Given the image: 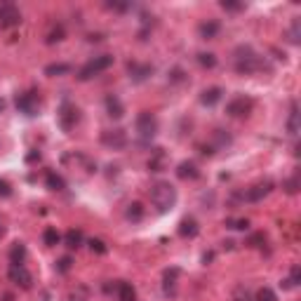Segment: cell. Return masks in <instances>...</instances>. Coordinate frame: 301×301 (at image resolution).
I'll return each mask as SVG.
<instances>
[{"label": "cell", "instance_id": "obj_20", "mask_svg": "<svg viewBox=\"0 0 301 301\" xmlns=\"http://www.w3.org/2000/svg\"><path fill=\"white\" fill-rule=\"evenodd\" d=\"M118 301H137V289L130 282H118Z\"/></svg>", "mask_w": 301, "mask_h": 301}, {"label": "cell", "instance_id": "obj_34", "mask_svg": "<svg viewBox=\"0 0 301 301\" xmlns=\"http://www.w3.org/2000/svg\"><path fill=\"white\" fill-rule=\"evenodd\" d=\"M59 40H64V28H61V26H54V28L47 33L45 43H47V45H52V43H59Z\"/></svg>", "mask_w": 301, "mask_h": 301}, {"label": "cell", "instance_id": "obj_45", "mask_svg": "<svg viewBox=\"0 0 301 301\" xmlns=\"http://www.w3.org/2000/svg\"><path fill=\"white\" fill-rule=\"evenodd\" d=\"M2 111H5V99L0 96V113H2Z\"/></svg>", "mask_w": 301, "mask_h": 301}, {"label": "cell", "instance_id": "obj_24", "mask_svg": "<svg viewBox=\"0 0 301 301\" xmlns=\"http://www.w3.org/2000/svg\"><path fill=\"white\" fill-rule=\"evenodd\" d=\"M45 184H47L49 191H64V179H61L59 174H54V172H47V177H45Z\"/></svg>", "mask_w": 301, "mask_h": 301}, {"label": "cell", "instance_id": "obj_32", "mask_svg": "<svg viewBox=\"0 0 301 301\" xmlns=\"http://www.w3.org/2000/svg\"><path fill=\"white\" fill-rule=\"evenodd\" d=\"M233 301H254V297H252V292L247 287H235V292H233Z\"/></svg>", "mask_w": 301, "mask_h": 301}, {"label": "cell", "instance_id": "obj_42", "mask_svg": "<svg viewBox=\"0 0 301 301\" xmlns=\"http://www.w3.org/2000/svg\"><path fill=\"white\" fill-rule=\"evenodd\" d=\"M169 80H172V83H181V80H184V71H181V69H172V71H169Z\"/></svg>", "mask_w": 301, "mask_h": 301}, {"label": "cell", "instance_id": "obj_40", "mask_svg": "<svg viewBox=\"0 0 301 301\" xmlns=\"http://www.w3.org/2000/svg\"><path fill=\"white\" fill-rule=\"evenodd\" d=\"M261 242H266L264 233H256V235H252V238L247 240V245H250V247H261Z\"/></svg>", "mask_w": 301, "mask_h": 301}, {"label": "cell", "instance_id": "obj_28", "mask_svg": "<svg viewBox=\"0 0 301 301\" xmlns=\"http://www.w3.org/2000/svg\"><path fill=\"white\" fill-rule=\"evenodd\" d=\"M24 256H26V247L22 245V242H14L12 252H10V261H12V264H22Z\"/></svg>", "mask_w": 301, "mask_h": 301}, {"label": "cell", "instance_id": "obj_31", "mask_svg": "<svg viewBox=\"0 0 301 301\" xmlns=\"http://www.w3.org/2000/svg\"><path fill=\"white\" fill-rule=\"evenodd\" d=\"M254 301H278V297H276V292H273L271 287H261L259 292H256Z\"/></svg>", "mask_w": 301, "mask_h": 301}, {"label": "cell", "instance_id": "obj_26", "mask_svg": "<svg viewBox=\"0 0 301 301\" xmlns=\"http://www.w3.org/2000/svg\"><path fill=\"white\" fill-rule=\"evenodd\" d=\"M66 245H69L71 250H78V247L83 245V233H80V231H75V229H71L69 233H66Z\"/></svg>", "mask_w": 301, "mask_h": 301}, {"label": "cell", "instance_id": "obj_12", "mask_svg": "<svg viewBox=\"0 0 301 301\" xmlns=\"http://www.w3.org/2000/svg\"><path fill=\"white\" fill-rule=\"evenodd\" d=\"M127 71H130V78H132L134 83H144L146 78L153 73V66H148V64H137V61H130V64H127Z\"/></svg>", "mask_w": 301, "mask_h": 301}, {"label": "cell", "instance_id": "obj_37", "mask_svg": "<svg viewBox=\"0 0 301 301\" xmlns=\"http://www.w3.org/2000/svg\"><path fill=\"white\" fill-rule=\"evenodd\" d=\"M226 226L233 231H247L250 229V221L247 219H235V221H226Z\"/></svg>", "mask_w": 301, "mask_h": 301}, {"label": "cell", "instance_id": "obj_38", "mask_svg": "<svg viewBox=\"0 0 301 301\" xmlns=\"http://www.w3.org/2000/svg\"><path fill=\"white\" fill-rule=\"evenodd\" d=\"M71 264H73L71 256H61L59 264H57V271H59V273H69V271H71Z\"/></svg>", "mask_w": 301, "mask_h": 301}, {"label": "cell", "instance_id": "obj_23", "mask_svg": "<svg viewBox=\"0 0 301 301\" xmlns=\"http://www.w3.org/2000/svg\"><path fill=\"white\" fill-rule=\"evenodd\" d=\"M71 64H49L47 69H45V75H66V73H71Z\"/></svg>", "mask_w": 301, "mask_h": 301}, {"label": "cell", "instance_id": "obj_29", "mask_svg": "<svg viewBox=\"0 0 301 301\" xmlns=\"http://www.w3.org/2000/svg\"><path fill=\"white\" fill-rule=\"evenodd\" d=\"M198 64H200L203 69H214V66H217V57H214L212 52H200V54H198Z\"/></svg>", "mask_w": 301, "mask_h": 301}, {"label": "cell", "instance_id": "obj_25", "mask_svg": "<svg viewBox=\"0 0 301 301\" xmlns=\"http://www.w3.org/2000/svg\"><path fill=\"white\" fill-rule=\"evenodd\" d=\"M127 219H130V221H141V219H144V205H141V203L127 205Z\"/></svg>", "mask_w": 301, "mask_h": 301}, {"label": "cell", "instance_id": "obj_6", "mask_svg": "<svg viewBox=\"0 0 301 301\" xmlns=\"http://www.w3.org/2000/svg\"><path fill=\"white\" fill-rule=\"evenodd\" d=\"M17 109H19V113H24L28 118L38 116V111H40V94H38L36 90H28V92L17 94Z\"/></svg>", "mask_w": 301, "mask_h": 301}, {"label": "cell", "instance_id": "obj_19", "mask_svg": "<svg viewBox=\"0 0 301 301\" xmlns=\"http://www.w3.org/2000/svg\"><path fill=\"white\" fill-rule=\"evenodd\" d=\"M177 278H179V268H169V271H165V278H162L165 294H172V297H174V285H177Z\"/></svg>", "mask_w": 301, "mask_h": 301}, {"label": "cell", "instance_id": "obj_36", "mask_svg": "<svg viewBox=\"0 0 301 301\" xmlns=\"http://www.w3.org/2000/svg\"><path fill=\"white\" fill-rule=\"evenodd\" d=\"M43 240H45V245H47V247H54V245L59 242V233H57L54 229H47L45 233H43Z\"/></svg>", "mask_w": 301, "mask_h": 301}, {"label": "cell", "instance_id": "obj_4", "mask_svg": "<svg viewBox=\"0 0 301 301\" xmlns=\"http://www.w3.org/2000/svg\"><path fill=\"white\" fill-rule=\"evenodd\" d=\"M137 134H139V139L141 141H151L153 137L158 134V120H156V116L153 113H148V111H141L139 116H137Z\"/></svg>", "mask_w": 301, "mask_h": 301}, {"label": "cell", "instance_id": "obj_33", "mask_svg": "<svg viewBox=\"0 0 301 301\" xmlns=\"http://www.w3.org/2000/svg\"><path fill=\"white\" fill-rule=\"evenodd\" d=\"M66 301H90V297H87V289H85V287H75L73 292H69Z\"/></svg>", "mask_w": 301, "mask_h": 301}, {"label": "cell", "instance_id": "obj_2", "mask_svg": "<svg viewBox=\"0 0 301 301\" xmlns=\"http://www.w3.org/2000/svg\"><path fill=\"white\" fill-rule=\"evenodd\" d=\"M151 203L160 214H165L177 205V188L169 181H158L151 186Z\"/></svg>", "mask_w": 301, "mask_h": 301}, {"label": "cell", "instance_id": "obj_27", "mask_svg": "<svg viewBox=\"0 0 301 301\" xmlns=\"http://www.w3.org/2000/svg\"><path fill=\"white\" fill-rule=\"evenodd\" d=\"M299 38H301V22L299 19H294V22H292V28L287 31V40L292 43V45H299L301 43Z\"/></svg>", "mask_w": 301, "mask_h": 301}, {"label": "cell", "instance_id": "obj_30", "mask_svg": "<svg viewBox=\"0 0 301 301\" xmlns=\"http://www.w3.org/2000/svg\"><path fill=\"white\" fill-rule=\"evenodd\" d=\"M219 5H221V10H226V12H242V10H245V2H238V0H221Z\"/></svg>", "mask_w": 301, "mask_h": 301}, {"label": "cell", "instance_id": "obj_16", "mask_svg": "<svg viewBox=\"0 0 301 301\" xmlns=\"http://www.w3.org/2000/svg\"><path fill=\"white\" fill-rule=\"evenodd\" d=\"M221 96H224L221 87H209V90H205V92L200 94V104H203V106H214V104L221 101Z\"/></svg>", "mask_w": 301, "mask_h": 301}, {"label": "cell", "instance_id": "obj_22", "mask_svg": "<svg viewBox=\"0 0 301 301\" xmlns=\"http://www.w3.org/2000/svg\"><path fill=\"white\" fill-rule=\"evenodd\" d=\"M287 132L292 137L299 134V109H297V104H292V113H289V120H287Z\"/></svg>", "mask_w": 301, "mask_h": 301}, {"label": "cell", "instance_id": "obj_41", "mask_svg": "<svg viewBox=\"0 0 301 301\" xmlns=\"http://www.w3.org/2000/svg\"><path fill=\"white\" fill-rule=\"evenodd\" d=\"M297 186H299V179H297V177L282 184V188H285V191H287V193H297Z\"/></svg>", "mask_w": 301, "mask_h": 301}, {"label": "cell", "instance_id": "obj_46", "mask_svg": "<svg viewBox=\"0 0 301 301\" xmlns=\"http://www.w3.org/2000/svg\"><path fill=\"white\" fill-rule=\"evenodd\" d=\"M0 233H2V221H0Z\"/></svg>", "mask_w": 301, "mask_h": 301}, {"label": "cell", "instance_id": "obj_35", "mask_svg": "<svg viewBox=\"0 0 301 301\" xmlns=\"http://www.w3.org/2000/svg\"><path fill=\"white\" fill-rule=\"evenodd\" d=\"M87 245H90V250H92L94 254H106V252H109L106 242H104V240H99V238H92V240L87 242Z\"/></svg>", "mask_w": 301, "mask_h": 301}, {"label": "cell", "instance_id": "obj_8", "mask_svg": "<svg viewBox=\"0 0 301 301\" xmlns=\"http://www.w3.org/2000/svg\"><path fill=\"white\" fill-rule=\"evenodd\" d=\"M254 109V101L250 96H235L233 101L226 104V113H229L231 118H247Z\"/></svg>", "mask_w": 301, "mask_h": 301}, {"label": "cell", "instance_id": "obj_7", "mask_svg": "<svg viewBox=\"0 0 301 301\" xmlns=\"http://www.w3.org/2000/svg\"><path fill=\"white\" fill-rule=\"evenodd\" d=\"M101 144L106 146V148H111V151H122L125 146L130 144V137H127V132L120 130V127H116V130H104V132H101Z\"/></svg>", "mask_w": 301, "mask_h": 301}, {"label": "cell", "instance_id": "obj_1", "mask_svg": "<svg viewBox=\"0 0 301 301\" xmlns=\"http://www.w3.org/2000/svg\"><path fill=\"white\" fill-rule=\"evenodd\" d=\"M233 66H235V71L240 73V75H252V73L264 71L266 69L264 57H261V54H256L250 45H240V47L235 49Z\"/></svg>", "mask_w": 301, "mask_h": 301}, {"label": "cell", "instance_id": "obj_43", "mask_svg": "<svg viewBox=\"0 0 301 301\" xmlns=\"http://www.w3.org/2000/svg\"><path fill=\"white\" fill-rule=\"evenodd\" d=\"M111 10H118V12H125V10H130V5L127 2H109Z\"/></svg>", "mask_w": 301, "mask_h": 301}, {"label": "cell", "instance_id": "obj_21", "mask_svg": "<svg viewBox=\"0 0 301 301\" xmlns=\"http://www.w3.org/2000/svg\"><path fill=\"white\" fill-rule=\"evenodd\" d=\"M299 282H301V268H299V266H292L289 278H285V280L280 282V287H282V289H294Z\"/></svg>", "mask_w": 301, "mask_h": 301}, {"label": "cell", "instance_id": "obj_10", "mask_svg": "<svg viewBox=\"0 0 301 301\" xmlns=\"http://www.w3.org/2000/svg\"><path fill=\"white\" fill-rule=\"evenodd\" d=\"M276 188V184L271 179H264V181H256L254 186H250L247 188V193H245V198L250 200V203H261L266 195H271V191Z\"/></svg>", "mask_w": 301, "mask_h": 301}, {"label": "cell", "instance_id": "obj_39", "mask_svg": "<svg viewBox=\"0 0 301 301\" xmlns=\"http://www.w3.org/2000/svg\"><path fill=\"white\" fill-rule=\"evenodd\" d=\"M12 195V186L5 179H0V198H10Z\"/></svg>", "mask_w": 301, "mask_h": 301}, {"label": "cell", "instance_id": "obj_9", "mask_svg": "<svg viewBox=\"0 0 301 301\" xmlns=\"http://www.w3.org/2000/svg\"><path fill=\"white\" fill-rule=\"evenodd\" d=\"M22 24V12L19 7L12 2H5L0 5V28H14V26Z\"/></svg>", "mask_w": 301, "mask_h": 301}, {"label": "cell", "instance_id": "obj_13", "mask_svg": "<svg viewBox=\"0 0 301 301\" xmlns=\"http://www.w3.org/2000/svg\"><path fill=\"white\" fill-rule=\"evenodd\" d=\"M104 104H106V113H109L111 118L120 120L122 116H125V106H122V101H120V99H118L116 94H106Z\"/></svg>", "mask_w": 301, "mask_h": 301}, {"label": "cell", "instance_id": "obj_14", "mask_svg": "<svg viewBox=\"0 0 301 301\" xmlns=\"http://www.w3.org/2000/svg\"><path fill=\"white\" fill-rule=\"evenodd\" d=\"M177 177L179 179H198L200 177V169H198V165L195 162H191V160H184V162H179V167H177Z\"/></svg>", "mask_w": 301, "mask_h": 301}, {"label": "cell", "instance_id": "obj_3", "mask_svg": "<svg viewBox=\"0 0 301 301\" xmlns=\"http://www.w3.org/2000/svg\"><path fill=\"white\" fill-rule=\"evenodd\" d=\"M113 66V57L111 54H101V57H94V59H90L87 64H85L83 69L78 71V80H92L94 75H99V73H104L106 69H111Z\"/></svg>", "mask_w": 301, "mask_h": 301}, {"label": "cell", "instance_id": "obj_15", "mask_svg": "<svg viewBox=\"0 0 301 301\" xmlns=\"http://www.w3.org/2000/svg\"><path fill=\"white\" fill-rule=\"evenodd\" d=\"M200 233V226H198V221L193 217H186V219H181V224H179V235L181 238H195Z\"/></svg>", "mask_w": 301, "mask_h": 301}, {"label": "cell", "instance_id": "obj_5", "mask_svg": "<svg viewBox=\"0 0 301 301\" xmlns=\"http://www.w3.org/2000/svg\"><path fill=\"white\" fill-rule=\"evenodd\" d=\"M57 120H59V127L64 130V132H71L73 127L80 122V111H78V106H75V104H71V101H64V104L59 106Z\"/></svg>", "mask_w": 301, "mask_h": 301}, {"label": "cell", "instance_id": "obj_44", "mask_svg": "<svg viewBox=\"0 0 301 301\" xmlns=\"http://www.w3.org/2000/svg\"><path fill=\"white\" fill-rule=\"evenodd\" d=\"M36 160H40V153H38V151H31V153L26 156V162H36Z\"/></svg>", "mask_w": 301, "mask_h": 301}, {"label": "cell", "instance_id": "obj_17", "mask_svg": "<svg viewBox=\"0 0 301 301\" xmlns=\"http://www.w3.org/2000/svg\"><path fill=\"white\" fill-rule=\"evenodd\" d=\"M165 165H167V156H165V151H162V148H156V153H153L151 160H148V169H151V172H162Z\"/></svg>", "mask_w": 301, "mask_h": 301}, {"label": "cell", "instance_id": "obj_11", "mask_svg": "<svg viewBox=\"0 0 301 301\" xmlns=\"http://www.w3.org/2000/svg\"><path fill=\"white\" fill-rule=\"evenodd\" d=\"M7 278L12 280L17 287H22V289H28V287H31V282H33L31 273H28V271H26L22 264H12V266H10V271H7Z\"/></svg>", "mask_w": 301, "mask_h": 301}, {"label": "cell", "instance_id": "obj_18", "mask_svg": "<svg viewBox=\"0 0 301 301\" xmlns=\"http://www.w3.org/2000/svg\"><path fill=\"white\" fill-rule=\"evenodd\" d=\"M219 22H203V24L198 26V33H200V38H205V40H212V38H217L219 33Z\"/></svg>", "mask_w": 301, "mask_h": 301}]
</instances>
